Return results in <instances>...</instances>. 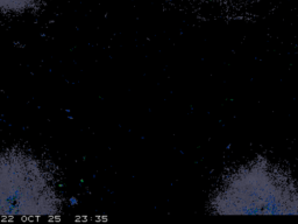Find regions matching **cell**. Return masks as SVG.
I'll return each mask as SVG.
<instances>
[{"label": "cell", "instance_id": "cell-1", "mask_svg": "<svg viewBox=\"0 0 298 224\" xmlns=\"http://www.w3.org/2000/svg\"><path fill=\"white\" fill-rule=\"evenodd\" d=\"M219 215H298V187L267 159L238 168L210 201Z\"/></svg>", "mask_w": 298, "mask_h": 224}, {"label": "cell", "instance_id": "cell-3", "mask_svg": "<svg viewBox=\"0 0 298 224\" xmlns=\"http://www.w3.org/2000/svg\"><path fill=\"white\" fill-rule=\"evenodd\" d=\"M40 0H0V12H24Z\"/></svg>", "mask_w": 298, "mask_h": 224}, {"label": "cell", "instance_id": "cell-2", "mask_svg": "<svg viewBox=\"0 0 298 224\" xmlns=\"http://www.w3.org/2000/svg\"><path fill=\"white\" fill-rule=\"evenodd\" d=\"M60 209L53 180L39 160L17 150L0 156V216H56Z\"/></svg>", "mask_w": 298, "mask_h": 224}]
</instances>
